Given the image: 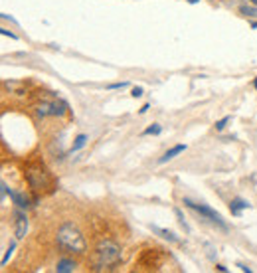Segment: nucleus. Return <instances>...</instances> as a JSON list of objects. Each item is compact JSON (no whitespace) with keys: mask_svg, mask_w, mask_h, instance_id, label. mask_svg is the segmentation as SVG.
Masks as SVG:
<instances>
[{"mask_svg":"<svg viewBox=\"0 0 257 273\" xmlns=\"http://www.w3.org/2000/svg\"><path fill=\"white\" fill-rule=\"evenodd\" d=\"M56 244L65 254L83 256L87 252V242H85L83 232L75 224H71V222H65V224H62L58 228V232H56Z\"/></svg>","mask_w":257,"mask_h":273,"instance_id":"nucleus-1","label":"nucleus"},{"mask_svg":"<svg viewBox=\"0 0 257 273\" xmlns=\"http://www.w3.org/2000/svg\"><path fill=\"white\" fill-rule=\"evenodd\" d=\"M24 178H26L30 190L36 192V194H50V192H54L56 178L48 170V166L42 164V162H28L26 168H24Z\"/></svg>","mask_w":257,"mask_h":273,"instance_id":"nucleus-2","label":"nucleus"},{"mask_svg":"<svg viewBox=\"0 0 257 273\" xmlns=\"http://www.w3.org/2000/svg\"><path fill=\"white\" fill-rule=\"evenodd\" d=\"M95 270H115L123 260V250L115 240L103 238L95 246Z\"/></svg>","mask_w":257,"mask_h":273,"instance_id":"nucleus-3","label":"nucleus"},{"mask_svg":"<svg viewBox=\"0 0 257 273\" xmlns=\"http://www.w3.org/2000/svg\"><path fill=\"white\" fill-rule=\"evenodd\" d=\"M69 111V105L60 99V97H54V99H44V101H38L34 105V113L40 117V119H46V117H64L65 113Z\"/></svg>","mask_w":257,"mask_h":273,"instance_id":"nucleus-4","label":"nucleus"},{"mask_svg":"<svg viewBox=\"0 0 257 273\" xmlns=\"http://www.w3.org/2000/svg\"><path fill=\"white\" fill-rule=\"evenodd\" d=\"M184 206H188L190 210H194L196 214H200L204 220H208L210 224H214V226H218L222 232H228V224L224 222V218L216 212V210H212L210 206H206V204H198V202H194V200H190V198H184Z\"/></svg>","mask_w":257,"mask_h":273,"instance_id":"nucleus-5","label":"nucleus"},{"mask_svg":"<svg viewBox=\"0 0 257 273\" xmlns=\"http://www.w3.org/2000/svg\"><path fill=\"white\" fill-rule=\"evenodd\" d=\"M0 186H2V194H8L10 196V200H12V204H16V208H22V210H28L30 206H32V202H30V198L26 196V192H16V190H12V188H8V184L2 180L0 182Z\"/></svg>","mask_w":257,"mask_h":273,"instance_id":"nucleus-6","label":"nucleus"},{"mask_svg":"<svg viewBox=\"0 0 257 273\" xmlns=\"http://www.w3.org/2000/svg\"><path fill=\"white\" fill-rule=\"evenodd\" d=\"M160 252L162 250H148V252H144L140 262H138V266H142L146 270H158V266L162 264V254Z\"/></svg>","mask_w":257,"mask_h":273,"instance_id":"nucleus-7","label":"nucleus"},{"mask_svg":"<svg viewBox=\"0 0 257 273\" xmlns=\"http://www.w3.org/2000/svg\"><path fill=\"white\" fill-rule=\"evenodd\" d=\"M26 232H28V216L20 208L14 212V236H16V240H22L26 236Z\"/></svg>","mask_w":257,"mask_h":273,"instance_id":"nucleus-8","label":"nucleus"},{"mask_svg":"<svg viewBox=\"0 0 257 273\" xmlns=\"http://www.w3.org/2000/svg\"><path fill=\"white\" fill-rule=\"evenodd\" d=\"M186 150V144H174L170 150H166L160 158H158V164H164V162H168V160H172L174 156H178L180 152H184Z\"/></svg>","mask_w":257,"mask_h":273,"instance_id":"nucleus-9","label":"nucleus"},{"mask_svg":"<svg viewBox=\"0 0 257 273\" xmlns=\"http://www.w3.org/2000/svg\"><path fill=\"white\" fill-rule=\"evenodd\" d=\"M248 208H250V202H248V200H244V198H240V196H238V198H234V200L230 202V210H232V214H234V216H242V212H244V210H248Z\"/></svg>","mask_w":257,"mask_h":273,"instance_id":"nucleus-10","label":"nucleus"},{"mask_svg":"<svg viewBox=\"0 0 257 273\" xmlns=\"http://www.w3.org/2000/svg\"><path fill=\"white\" fill-rule=\"evenodd\" d=\"M150 230H152L154 234H158L160 238H164V240H168L170 244H180V240H178V236H176L174 232H170V230H166V228H158V226H150Z\"/></svg>","mask_w":257,"mask_h":273,"instance_id":"nucleus-11","label":"nucleus"},{"mask_svg":"<svg viewBox=\"0 0 257 273\" xmlns=\"http://www.w3.org/2000/svg\"><path fill=\"white\" fill-rule=\"evenodd\" d=\"M75 268H77V264L73 260H69V258H64V260H60L56 264V272L58 273H71L75 272Z\"/></svg>","mask_w":257,"mask_h":273,"instance_id":"nucleus-12","label":"nucleus"},{"mask_svg":"<svg viewBox=\"0 0 257 273\" xmlns=\"http://www.w3.org/2000/svg\"><path fill=\"white\" fill-rule=\"evenodd\" d=\"M85 142H87V135H83V133H81V135H77L75 136V140H73V144L69 146V150H67V152H69V154H73V152L81 150V148L85 146Z\"/></svg>","mask_w":257,"mask_h":273,"instance_id":"nucleus-13","label":"nucleus"},{"mask_svg":"<svg viewBox=\"0 0 257 273\" xmlns=\"http://www.w3.org/2000/svg\"><path fill=\"white\" fill-rule=\"evenodd\" d=\"M240 14L246 16V18H257V6H254V4H244V6H240Z\"/></svg>","mask_w":257,"mask_h":273,"instance_id":"nucleus-14","label":"nucleus"},{"mask_svg":"<svg viewBox=\"0 0 257 273\" xmlns=\"http://www.w3.org/2000/svg\"><path fill=\"white\" fill-rule=\"evenodd\" d=\"M14 250H16V242H12V244L8 246V250L4 252V256H2V260H0V266H6V264H8V260H10V256L14 254Z\"/></svg>","mask_w":257,"mask_h":273,"instance_id":"nucleus-15","label":"nucleus"},{"mask_svg":"<svg viewBox=\"0 0 257 273\" xmlns=\"http://www.w3.org/2000/svg\"><path fill=\"white\" fill-rule=\"evenodd\" d=\"M174 214H176V218H178V224H180V226L184 228V232H186V234H190V226H188V222L184 220V216H182V212H180V210L176 208V210H174Z\"/></svg>","mask_w":257,"mask_h":273,"instance_id":"nucleus-16","label":"nucleus"},{"mask_svg":"<svg viewBox=\"0 0 257 273\" xmlns=\"http://www.w3.org/2000/svg\"><path fill=\"white\" fill-rule=\"evenodd\" d=\"M160 133H162V127H160V125H156V123H154V125H150V127H146V129L142 131V135H160Z\"/></svg>","mask_w":257,"mask_h":273,"instance_id":"nucleus-17","label":"nucleus"},{"mask_svg":"<svg viewBox=\"0 0 257 273\" xmlns=\"http://www.w3.org/2000/svg\"><path fill=\"white\" fill-rule=\"evenodd\" d=\"M232 121V115H226L224 119H220V121H216V131H224L226 129V125Z\"/></svg>","mask_w":257,"mask_h":273,"instance_id":"nucleus-18","label":"nucleus"},{"mask_svg":"<svg viewBox=\"0 0 257 273\" xmlns=\"http://www.w3.org/2000/svg\"><path fill=\"white\" fill-rule=\"evenodd\" d=\"M0 34H2V36H6V38H10V40H18V36H16L14 32L6 30V28H0Z\"/></svg>","mask_w":257,"mask_h":273,"instance_id":"nucleus-19","label":"nucleus"},{"mask_svg":"<svg viewBox=\"0 0 257 273\" xmlns=\"http://www.w3.org/2000/svg\"><path fill=\"white\" fill-rule=\"evenodd\" d=\"M128 83L127 81H121V83H111V85H107V89H123V87H127Z\"/></svg>","mask_w":257,"mask_h":273,"instance_id":"nucleus-20","label":"nucleus"},{"mask_svg":"<svg viewBox=\"0 0 257 273\" xmlns=\"http://www.w3.org/2000/svg\"><path fill=\"white\" fill-rule=\"evenodd\" d=\"M142 93H144V91H142V87H132V91H130V95H132V97H142Z\"/></svg>","mask_w":257,"mask_h":273,"instance_id":"nucleus-21","label":"nucleus"},{"mask_svg":"<svg viewBox=\"0 0 257 273\" xmlns=\"http://www.w3.org/2000/svg\"><path fill=\"white\" fill-rule=\"evenodd\" d=\"M148 109H150V105H148V103H144V105H142V107L138 109V113H140V115H144V113H146Z\"/></svg>","mask_w":257,"mask_h":273,"instance_id":"nucleus-22","label":"nucleus"},{"mask_svg":"<svg viewBox=\"0 0 257 273\" xmlns=\"http://www.w3.org/2000/svg\"><path fill=\"white\" fill-rule=\"evenodd\" d=\"M238 268L242 270V272H248V273H252V270L248 268V266H244V264H238Z\"/></svg>","mask_w":257,"mask_h":273,"instance_id":"nucleus-23","label":"nucleus"},{"mask_svg":"<svg viewBox=\"0 0 257 273\" xmlns=\"http://www.w3.org/2000/svg\"><path fill=\"white\" fill-rule=\"evenodd\" d=\"M216 270H218V272H222V273H226V272H228V268H224V266H220V264L216 266Z\"/></svg>","mask_w":257,"mask_h":273,"instance_id":"nucleus-24","label":"nucleus"},{"mask_svg":"<svg viewBox=\"0 0 257 273\" xmlns=\"http://www.w3.org/2000/svg\"><path fill=\"white\" fill-rule=\"evenodd\" d=\"M186 2H190V4H198L200 0H186Z\"/></svg>","mask_w":257,"mask_h":273,"instance_id":"nucleus-25","label":"nucleus"},{"mask_svg":"<svg viewBox=\"0 0 257 273\" xmlns=\"http://www.w3.org/2000/svg\"><path fill=\"white\" fill-rule=\"evenodd\" d=\"M250 4H254V6H257V0H248Z\"/></svg>","mask_w":257,"mask_h":273,"instance_id":"nucleus-26","label":"nucleus"},{"mask_svg":"<svg viewBox=\"0 0 257 273\" xmlns=\"http://www.w3.org/2000/svg\"><path fill=\"white\" fill-rule=\"evenodd\" d=\"M252 28H254V30H256V28H257V22H252Z\"/></svg>","mask_w":257,"mask_h":273,"instance_id":"nucleus-27","label":"nucleus"},{"mask_svg":"<svg viewBox=\"0 0 257 273\" xmlns=\"http://www.w3.org/2000/svg\"><path fill=\"white\" fill-rule=\"evenodd\" d=\"M254 87H256V89H257V77H256V79H254Z\"/></svg>","mask_w":257,"mask_h":273,"instance_id":"nucleus-28","label":"nucleus"},{"mask_svg":"<svg viewBox=\"0 0 257 273\" xmlns=\"http://www.w3.org/2000/svg\"><path fill=\"white\" fill-rule=\"evenodd\" d=\"M224 2H226V4H230V2H232V4H234V0H224Z\"/></svg>","mask_w":257,"mask_h":273,"instance_id":"nucleus-29","label":"nucleus"}]
</instances>
